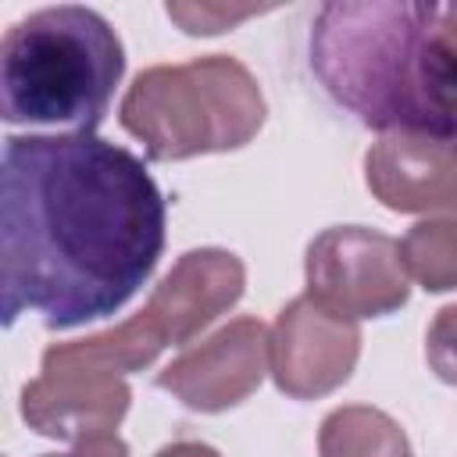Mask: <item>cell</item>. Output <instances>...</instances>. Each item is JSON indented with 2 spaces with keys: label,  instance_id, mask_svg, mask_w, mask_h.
Listing matches in <instances>:
<instances>
[{
  "label": "cell",
  "instance_id": "3",
  "mask_svg": "<svg viewBox=\"0 0 457 457\" xmlns=\"http://www.w3.org/2000/svg\"><path fill=\"white\" fill-rule=\"evenodd\" d=\"M125 71L104 14L57 4L14 21L0 43V114L7 125L93 132Z\"/></svg>",
  "mask_w": 457,
  "mask_h": 457
},
{
  "label": "cell",
  "instance_id": "9",
  "mask_svg": "<svg viewBox=\"0 0 457 457\" xmlns=\"http://www.w3.org/2000/svg\"><path fill=\"white\" fill-rule=\"evenodd\" d=\"M246 286V268L236 253L218 246L189 250L175 268L154 286L143 314L164 339V346H182L221 318Z\"/></svg>",
  "mask_w": 457,
  "mask_h": 457
},
{
  "label": "cell",
  "instance_id": "5",
  "mask_svg": "<svg viewBox=\"0 0 457 457\" xmlns=\"http://www.w3.org/2000/svg\"><path fill=\"white\" fill-rule=\"evenodd\" d=\"M307 296L336 318H382L407 303L411 275L400 243L364 225H336L307 243Z\"/></svg>",
  "mask_w": 457,
  "mask_h": 457
},
{
  "label": "cell",
  "instance_id": "15",
  "mask_svg": "<svg viewBox=\"0 0 457 457\" xmlns=\"http://www.w3.org/2000/svg\"><path fill=\"white\" fill-rule=\"evenodd\" d=\"M46 457H129L125 439L111 436H93V439H79L68 453H46Z\"/></svg>",
  "mask_w": 457,
  "mask_h": 457
},
{
  "label": "cell",
  "instance_id": "10",
  "mask_svg": "<svg viewBox=\"0 0 457 457\" xmlns=\"http://www.w3.org/2000/svg\"><path fill=\"white\" fill-rule=\"evenodd\" d=\"M129 386L111 375H39L21 389V418L50 439L111 436L129 411Z\"/></svg>",
  "mask_w": 457,
  "mask_h": 457
},
{
  "label": "cell",
  "instance_id": "12",
  "mask_svg": "<svg viewBox=\"0 0 457 457\" xmlns=\"http://www.w3.org/2000/svg\"><path fill=\"white\" fill-rule=\"evenodd\" d=\"M400 257L421 289H457V218H421L411 225L400 239Z\"/></svg>",
  "mask_w": 457,
  "mask_h": 457
},
{
  "label": "cell",
  "instance_id": "14",
  "mask_svg": "<svg viewBox=\"0 0 457 457\" xmlns=\"http://www.w3.org/2000/svg\"><path fill=\"white\" fill-rule=\"evenodd\" d=\"M250 14H261V7H211V4H168V18H175L189 36H214V32H225L232 29L236 21L250 18Z\"/></svg>",
  "mask_w": 457,
  "mask_h": 457
},
{
  "label": "cell",
  "instance_id": "8",
  "mask_svg": "<svg viewBox=\"0 0 457 457\" xmlns=\"http://www.w3.org/2000/svg\"><path fill=\"white\" fill-rule=\"evenodd\" d=\"M364 179L389 211L457 218V139L386 132L364 154Z\"/></svg>",
  "mask_w": 457,
  "mask_h": 457
},
{
  "label": "cell",
  "instance_id": "2",
  "mask_svg": "<svg viewBox=\"0 0 457 457\" xmlns=\"http://www.w3.org/2000/svg\"><path fill=\"white\" fill-rule=\"evenodd\" d=\"M311 68L339 107L382 136L457 139V4H325Z\"/></svg>",
  "mask_w": 457,
  "mask_h": 457
},
{
  "label": "cell",
  "instance_id": "1",
  "mask_svg": "<svg viewBox=\"0 0 457 457\" xmlns=\"http://www.w3.org/2000/svg\"><path fill=\"white\" fill-rule=\"evenodd\" d=\"M164 250V196L143 161L93 132L7 136L0 164L4 325L114 314Z\"/></svg>",
  "mask_w": 457,
  "mask_h": 457
},
{
  "label": "cell",
  "instance_id": "4",
  "mask_svg": "<svg viewBox=\"0 0 457 457\" xmlns=\"http://www.w3.org/2000/svg\"><path fill=\"white\" fill-rule=\"evenodd\" d=\"M264 93L253 71L207 54L186 64H154L129 86L118 121L154 161H186L246 146L264 125Z\"/></svg>",
  "mask_w": 457,
  "mask_h": 457
},
{
  "label": "cell",
  "instance_id": "11",
  "mask_svg": "<svg viewBox=\"0 0 457 457\" xmlns=\"http://www.w3.org/2000/svg\"><path fill=\"white\" fill-rule=\"evenodd\" d=\"M318 457H411L407 432L386 411L346 403L325 414L318 428Z\"/></svg>",
  "mask_w": 457,
  "mask_h": 457
},
{
  "label": "cell",
  "instance_id": "16",
  "mask_svg": "<svg viewBox=\"0 0 457 457\" xmlns=\"http://www.w3.org/2000/svg\"><path fill=\"white\" fill-rule=\"evenodd\" d=\"M154 457H221L214 446H207V443H196V439H179V443H171V446H161Z\"/></svg>",
  "mask_w": 457,
  "mask_h": 457
},
{
  "label": "cell",
  "instance_id": "13",
  "mask_svg": "<svg viewBox=\"0 0 457 457\" xmlns=\"http://www.w3.org/2000/svg\"><path fill=\"white\" fill-rule=\"evenodd\" d=\"M425 357L439 382L457 386V303H446L425 336Z\"/></svg>",
  "mask_w": 457,
  "mask_h": 457
},
{
  "label": "cell",
  "instance_id": "7",
  "mask_svg": "<svg viewBox=\"0 0 457 457\" xmlns=\"http://www.w3.org/2000/svg\"><path fill=\"white\" fill-rule=\"evenodd\" d=\"M268 375V328L257 318H232L204 343L179 353L157 386L193 411L218 414L243 403Z\"/></svg>",
  "mask_w": 457,
  "mask_h": 457
},
{
  "label": "cell",
  "instance_id": "6",
  "mask_svg": "<svg viewBox=\"0 0 457 457\" xmlns=\"http://www.w3.org/2000/svg\"><path fill=\"white\" fill-rule=\"evenodd\" d=\"M357 357V321L328 314L307 293L289 300L268 328V375L293 400L328 396L353 375Z\"/></svg>",
  "mask_w": 457,
  "mask_h": 457
}]
</instances>
